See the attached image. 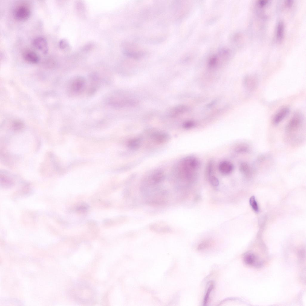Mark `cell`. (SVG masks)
I'll return each mask as SVG.
<instances>
[{"instance_id": "8fae6325", "label": "cell", "mask_w": 306, "mask_h": 306, "mask_svg": "<svg viewBox=\"0 0 306 306\" xmlns=\"http://www.w3.org/2000/svg\"><path fill=\"white\" fill-rule=\"evenodd\" d=\"M23 56L26 61L32 63H36L39 60V57L38 55L32 51L26 52L24 54Z\"/></svg>"}, {"instance_id": "cb8c5ba5", "label": "cell", "mask_w": 306, "mask_h": 306, "mask_svg": "<svg viewBox=\"0 0 306 306\" xmlns=\"http://www.w3.org/2000/svg\"><path fill=\"white\" fill-rule=\"evenodd\" d=\"M217 58L215 56L211 58L209 62V65L210 67L214 66L217 62Z\"/></svg>"}, {"instance_id": "44dd1931", "label": "cell", "mask_w": 306, "mask_h": 306, "mask_svg": "<svg viewBox=\"0 0 306 306\" xmlns=\"http://www.w3.org/2000/svg\"><path fill=\"white\" fill-rule=\"evenodd\" d=\"M209 180L211 184L214 186H218L219 184V181L215 177L211 176L209 177Z\"/></svg>"}, {"instance_id": "3957f363", "label": "cell", "mask_w": 306, "mask_h": 306, "mask_svg": "<svg viewBox=\"0 0 306 306\" xmlns=\"http://www.w3.org/2000/svg\"><path fill=\"white\" fill-rule=\"evenodd\" d=\"M302 122V117L298 113L295 114L287 124L286 130L287 132H291L296 131L300 127Z\"/></svg>"}, {"instance_id": "484cf974", "label": "cell", "mask_w": 306, "mask_h": 306, "mask_svg": "<svg viewBox=\"0 0 306 306\" xmlns=\"http://www.w3.org/2000/svg\"><path fill=\"white\" fill-rule=\"evenodd\" d=\"M267 3V1H260L259 2V4L260 6H262L266 4Z\"/></svg>"}, {"instance_id": "ba28073f", "label": "cell", "mask_w": 306, "mask_h": 306, "mask_svg": "<svg viewBox=\"0 0 306 306\" xmlns=\"http://www.w3.org/2000/svg\"><path fill=\"white\" fill-rule=\"evenodd\" d=\"M233 165L227 161H223L219 164L218 169L219 172L224 175H228L232 172L234 169Z\"/></svg>"}, {"instance_id": "4fadbf2b", "label": "cell", "mask_w": 306, "mask_h": 306, "mask_svg": "<svg viewBox=\"0 0 306 306\" xmlns=\"http://www.w3.org/2000/svg\"><path fill=\"white\" fill-rule=\"evenodd\" d=\"M188 109L185 106L180 105L174 108L170 113V114L172 116H175L180 114L184 113Z\"/></svg>"}, {"instance_id": "d4e9b609", "label": "cell", "mask_w": 306, "mask_h": 306, "mask_svg": "<svg viewBox=\"0 0 306 306\" xmlns=\"http://www.w3.org/2000/svg\"><path fill=\"white\" fill-rule=\"evenodd\" d=\"M59 45L61 48L64 49L68 45V42L65 40L62 39L59 42Z\"/></svg>"}, {"instance_id": "277c9868", "label": "cell", "mask_w": 306, "mask_h": 306, "mask_svg": "<svg viewBox=\"0 0 306 306\" xmlns=\"http://www.w3.org/2000/svg\"><path fill=\"white\" fill-rule=\"evenodd\" d=\"M259 83L258 76L255 74L247 75L244 79V83L246 88L250 91L254 90L257 87Z\"/></svg>"}, {"instance_id": "7c38bea8", "label": "cell", "mask_w": 306, "mask_h": 306, "mask_svg": "<svg viewBox=\"0 0 306 306\" xmlns=\"http://www.w3.org/2000/svg\"><path fill=\"white\" fill-rule=\"evenodd\" d=\"M243 259L244 263L249 265L255 264L257 260L255 255L251 253H245L244 255Z\"/></svg>"}, {"instance_id": "5bb4252c", "label": "cell", "mask_w": 306, "mask_h": 306, "mask_svg": "<svg viewBox=\"0 0 306 306\" xmlns=\"http://www.w3.org/2000/svg\"><path fill=\"white\" fill-rule=\"evenodd\" d=\"M141 141L140 139L135 138L130 140L128 144V147L132 150H136L139 148Z\"/></svg>"}, {"instance_id": "2e32d148", "label": "cell", "mask_w": 306, "mask_h": 306, "mask_svg": "<svg viewBox=\"0 0 306 306\" xmlns=\"http://www.w3.org/2000/svg\"><path fill=\"white\" fill-rule=\"evenodd\" d=\"M214 287V283L213 282H211L210 283L209 285V286L206 290L205 295L204 298V305H206V304L207 303L210 295L211 291L213 290Z\"/></svg>"}, {"instance_id": "9a60e30c", "label": "cell", "mask_w": 306, "mask_h": 306, "mask_svg": "<svg viewBox=\"0 0 306 306\" xmlns=\"http://www.w3.org/2000/svg\"><path fill=\"white\" fill-rule=\"evenodd\" d=\"M212 241L207 239L201 242L198 245L197 249L199 251H203L209 248L212 245Z\"/></svg>"}, {"instance_id": "52a82bcc", "label": "cell", "mask_w": 306, "mask_h": 306, "mask_svg": "<svg viewBox=\"0 0 306 306\" xmlns=\"http://www.w3.org/2000/svg\"><path fill=\"white\" fill-rule=\"evenodd\" d=\"M164 175L161 170H158L154 172L150 178L148 180V184L154 185L161 182L163 179Z\"/></svg>"}, {"instance_id": "e0dca14e", "label": "cell", "mask_w": 306, "mask_h": 306, "mask_svg": "<svg viewBox=\"0 0 306 306\" xmlns=\"http://www.w3.org/2000/svg\"><path fill=\"white\" fill-rule=\"evenodd\" d=\"M284 25L282 22H279L276 31L277 38L279 41L281 40L283 36Z\"/></svg>"}, {"instance_id": "30bf717a", "label": "cell", "mask_w": 306, "mask_h": 306, "mask_svg": "<svg viewBox=\"0 0 306 306\" xmlns=\"http://www.w3.org/2000/svg\"><path fill=\"white\" fill-rule=\"evenodd\" d=\"M152 139L155 143L162 144L166 143L168 140L169 136L165 133L159 132L153 134L152 136Z\"/></svg>"}, {"instance_id": "7402d4cb", "label": "cell", "mask_w": 306, "mask_h": 306, "mask_svg": "<svg viewBox=\"0 0 306 306\" xmlns=\"http://www.w3.org/2000/svg\"><path fill=\"white\" fill-rule=\"evenodd\" d=\"M213 162L212 161H210L207 164L206 169V173L209 178L211 176L213 170Z\"/></svg>"}, {"instance_id": "ac0fdd59", "label": "cell", "mask_w": 306, "mask_h": 306, "mask_svg": "<svg viewBox=\"0 0 306 306\" xmlns=\"http://www.w3.org/2000/svg\"><path fill=\"white\" fill-rule=\"evenodd\" d=\"M240 172L244 175H247L250 172V169L248 164L245 162L241 163L240 165Z\"/></svg>"}, {"instance_id": "603a6c76", "label": "cell", "mask_w": 306, "mask_h": 306, "mask_svg": "<svg viewBox=\"0 0 306 306\" xmlns=\"http://www.w3.org/2000/svg\"><path fill=\"white\" fill-rule=\"evenodd\" d=\"M195 124L193 122L191 121H187L185 122L183 124L184 128L186 129H189L192 127Z\"/></svg>"}, {"instance_id": "7a4b0ae2", "label": "cell", "mask_w": 306, "mask_h": 306, "mask_svg": "<svg viewBox=\"0 0 306 306\" xmlns=\"http://www.w3.org/2000/svg\"><path fill=\"white\" fill-rule=\"evenodd\" d=\"M86 85V81L83 77L79 76H76L71 82L70 90L74 94H79L84 91Z\"/></svg>"}, {"instance_id": "8992f818", "label": "cell", "mask_w": 306, "mask_h": 306, "mask_svg": "<svg viewBox=\"0 0 306 306\" xmlns=\"http://www.w3.org/2000/svg\"><path fill=\"white\" fill-rule=\"evenodd\" d=\"M33 45L41 51L44 54H46L48 52V44L47 40L42 37H37L33 41Z\"/></svg>"}, {"instance_id": "6da1fadb", "label": "cell", "mask_w": 306, "mask_h": 306, "mask_svg": "<svg viewBox=\"0 0 306 306\" xmlns=\"http://www.w3.org/2000/svg\"><path fill=\"white\" fill-rule=\"evenodd\" d=\"M200 166L199 160L193 156H188L183 158L179 165L180 175L184 177L192 176L193 172L198 169Z\"/></svg>"}, {"instance_id": "9c48e42d", "label": "cell", "mask_w": 306, "mask_h": 306, "mask_svg": "<svg viewBox=\"0 0 306 306\" xmlns=\"http://www.w3.org/2000/svg\"><path fill=\"white\" fill-rule=\"evenodd\" d=\"M290 109L285 107L281 109L274 116L272 121L273 124L276 125L281 122L289 114Z\"/></svg>"}, {"instance_id": "5b68a950", "label": "cell", "mask_w": 306, "mask_h": 306, "mask_svg": "<svg viewBox=\"0 0 306 306\" xmlns=\"http://www.w3.org/2000/svg\"><path fill=\"white\" fill-rule=\"evenodd\" d=\"M30 15V12L27 7L20 6L16 8L14 12L15 18L20 21H25L27 19Z\"/></svg>"}, {"instance_id": "ffe728a7", "label": "cell", "mask_w": 306, "mask_h": 306, "mask_svg": "<svg viewBox=\"0 0 306 306\" xmlns=\"http://www.w3.org/2000/svg\"><path fill=\"white\" fill-rule=\"evenodd\" d=\"M248 148L244 145H240L237 146L235 149L236 152L238 153L247 152L248 151Z\"/></svg>"}, {"instance_id": "d6986e66", "label": "cell", "mask_w": 306, "mask_h": 306, "mask_svg": "<svg viewBox=\"0 0 306 306\" xmlns=\"http://www.w3.org/2000/svg\"><path fill=\"white\" fill-rule=\"evenodd\" d=\"M249 202L253 209L255 212H258V206L254 196L250 197Z\"/></svg>"}]
</instances>
